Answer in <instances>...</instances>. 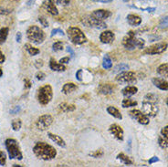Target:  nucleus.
Segmentation results:
<instances>
[{"mask_svg":"<svg viewBox=\"0 0 168 167\" xmlns=\"http://www.w3.org/2000/svg\"><path fill=\"white\" fill-rule=\"evenodd\" d=\"M90 155L92 156V157H95V158H101V157L103 155V152H102L101 150H97L95 152L90 154Z\"/></svg>","mask_w":168,"mask_h":167,"instance_id":"nucleus-40","label":"nucleus"},{"mask_svg":"<svg viewBox=\"0 0 168 167\" xmlns=\"http://www.w3.org/2000/svg\"><path fill=\"white\" fill-rule=\"evenodd\" d=\"M76 90H77V85L76 84H74L73 82H68V83H65L63 85L61 91L64 94L68 95L70 93H72L73 91H75Z\"/></svg>","mask_w":168,"mask_h":167,"instance_id":"nucleus-23","label":"nucleus"},{"mask_svg":"<svg viewBox=\"0 0 168 167\" xmlns=\"http://www.w3.org/2000/svg\"><path fill=\"white\" fill-rule=\"evenodd\" d=\"M117 159L120 160L121 163H122L123 165H127V166H130V165H133L132 160H131L127 155H124L123 153H121V154L117 155Z\"/></svg>","mask_w":168,"mask_h":167,"instance_id":"nucleus-25","label":"nucleus"},{"mask_svg":"<svg viewBox=\"0 0 168 167\" xmlns=\"http://www.w3.org/2000/svg\"><path fill=\"white\" fill-rule=\"evenodd\" d=\"M66 50H67V51H68V52H69V53L71 54L72 58H74V57H75V53H74L73 49H72V48H71L70 46H68V47H67V48H66Z\"/></svg>","mask_w":168,"mask_h":167,"instance_id":"nucleus-52","label":"nucleus"},{"mask_svg":"<svg viewBox=\"0 0 168 167\" xmlns=\"http://www.w3.org/2000/svg\"><path fill=\"white\" fill-rule=\"evenodd\" d=\"M115 80L116 81L121 82V83H134L136 82V75L133 71H125L120 72L116 76Z\"/></svg>","mask_w":168,"mask_h":167,"instance_id":"nucleus-9","label":"nucleus"},{"mask_svg":"<svg viewBox=\"0 0 168 167\" xmlns=\"http://www.w3.org/2000/svg\"><path fill=\"white\" fill-rule=\"evenodd\" d=\"M157 162H159V158H158L157 156H153V157H152L149 161H148L149 165H153V164L157 163Z\"/></svg>","mask_w":168,"mask_h":167,"instance_id":"nucleus-47","label":"nucleus"},{"mask_svg":"<svg viewBox=\"0 0 168 167\" xmlns=\"http://www.w3.org/2000/svg\"><path fill=\"white\" fill-rule=\"evenodd\" d=\"M91 16L97 19L104 20L106 18H109L111 16V12L109 11V10H104V9H97V10H94L91 13Z\"/></svg>","mask_w":168,"mask_h":167,"instance_id":"nucleus-16","label":"nucleus"},{"mask_svg":"<svg viewBox=\"0 0 168 167\" xmlns=\"http://www.w3.org/2000/svg\"><path fill=\"white\" fill-rule=\"evenodd\" d=\"M42 7L47 12L49 13L52 16H58L59 15V10H58L57 7L55 6L54 2L52 0H45L42 4Z\"/></svg>","mask_w":168,"mask_h":167,"instance_id":"nucleus-14","label":"nucleus"},{"mask_svg":"<svg viewBox=\"0 0 168 167\" xmlns=\"http://www.w3.org/2000/svg\"><path fill=\"white\" fill-rule=\"evenodd\" d=\"M52 97H53V91L51 86L48 84L42 86L37 91V101L43 106L48 105L51 101Z\"/></svg>","mask_w":168,"mask_h":167,"instance_id":"nucleus-6","label":"nucleus"},{"mask_svg":"<svg viewBox=\"0 0 168 167\" xmlns=\"http://www.w3.org/2000/svg\"><path fill=\"white\" fill-rule=\"evenodd\" d=\"M130 69L129 65L126 64V63H120L118 65H116L114 68H113V73H120V72L125 71H128Z\"/></svg>","mask_w":168,"mask_h":167,"instance_id":"nucleus-30","label":"nucleus"},{"mask_svg":"<svg viewBox=\"0 0 168 167\" xmlns=\"http://www.w3.org/2000/svg\"><path fill=\"white\" fill-rule=\"evenodd\" d=\"M121 1H123V2H125V3H127V2H129L130 0H121Z\"/></svg>","mask_w":168,"mask_h":167,"instance_id":"nucleus-57","label":"nucleus"},{"mask_svg":"<svg viewBox=\"0 0 168 167\" xmlns=\"http://www.w3.org/2000/svg\"><path fill=\"white\" fill-rule=\"evenodd\" d=\"M168 48V44L166 42H161L157 43L153 46H150L146 48L143 51L144 55H157V54H162L164 53Z\"/></svg>","mask_w":168,"mask_h":167,"instance_id":"nucleus-7","label":"nucleus"},{"mask_svg":"<svg viewBox=\"0 0 168 167\" xmlns=\"http://www.w3.org/2000/svg\"><path fill=\"white\" fill-rule=\"evenodd\" d=\"M21 39H22V34H21V32H17V35H16V40H17V42H21Z\"/></svg>","mask_w":168,"mask_h":167,"instance_id":"nucleus-51","label":"nucleus"},{"mask_svg":"<svg viewBox=\"0 0 168 167\" xmlns=\"http://www.w3.org/2000/svg\"><path fill=\"white\" fill-rule=\"evenodd\" d=\"M152 82L159 90L168 91V82L166 80H164L162 78H154V79H152Z\"/></svg>","mask_w":168,"mask_h":167,"instance_id":"nucleus-17","label":"nucleus"},{"mask_svg":"<svg viewBox=\"0 0 168 167\" xmlns=\"http://www.w3.org/2000/svg\"><path fill=\"white\" fill-rule=\"evenodd\" d=\"M137 91H138V88L133 86V85H131V86H127L124 89H122L121 93H122V95L124 96L125 98H129L131 96L136 94Z\"/></svg>","mask_w":168,"mask_h":167,"instance_id":"nucleus-21","label":"nucleus"},{"mask_svg":"<svg viewBox=\"0 0 168 167\" xmlns=\"http://www.w3.org/2000/svg\"><path fill=\"white\" fill-rule=\"evenodd\" d=\"M11 126H12V129L15 131H18L21 129V126H22V121L21 120L19 119H15L13 120L12 122H11Z\"/></svg>","mask_w":168,"mask_h":167,"instance_id":"nucleus-32","label":"nucleus"},{"mask_svg":"<svg viewBox=\"0 0 168 167\" xmlns=\"http://www.w3.org/2000/svg\"><path fill=\"white\" fill-rule=\"evenodd\" d=\"M168 27V16L167 17H164L163 18H161L160 22H159V28L161 29H165Z\"/></svg>","mask_w":168,"mask_h":167,"instance_id":"nucleus-35","label":"nucleus"},{"mask_svg":"<svg viewBox=\"0 0 168 167\" xmlns=\"http://www.w3.org/2000/svg\"><path fill=\"white\" fill-rule=\"evenodd\" d=\"M82 70H79L78 71L76 72V79L79 81H82Z\"/></svg>","mask_w":168,"mask_h":167,"instance_id":"nucleus-46","label":"nucleus"},{"mask_svg":"<svg viewBox=\"0 0 168 167\" xmlns=\"http://www.w3.org/2000/svg\"><path fill=\"white\" fill-rule=\"evenodd\" d=\"M102 67L103 69L105 70H108L111 69L112 67V63H111V60L110 59L108 55H105L104 58H103V61H102Z\"/></svg>","mask_w":168,"mask_h":167,"instance_id":"nucleus-33","label":"nucleus"},{"mask_svg":"<svg viewBox=\"0 0 168 167\" xmlns=\"http://www.w3.org/2000/svg\"><path fill=\"white\" fill-rule=\"evenodd\" d=\"M27 37L30 42L36 45H39L44 42L46 35L40 27L34 25V26H30L27 29Z\"/></svg>","mask_w":168,"mask_h":167,"instance_id":"nucleus-4","label":"nucleus"},{"mask_svg":"<svg viewBox=\"0 0 168 167\" xmlns=\"http://www.w3.org/2000/svg\"><path fill=\"white\" fill-rule=\"evenodd\" d=\"M142 108H143V111L148 117H156L159 111V108L157 106L156 102L145 101V100L142 103Z\"/></svg>","mask_w":168,"mask_h":167,"instance_id":"nucleus-8","label":"nucleus"},{"mask_svg":"<svg viewBox=\"0 0 168 167\" xmlns=\"http://www.w3.org/2000/svg\"><path fill=\"white\" fill-rule=\"evenodd\" d=\"M59 108L61 111L63 112H71V111H75V105L73 104H69V103H66V102H62L59 105Z\"/></svg>","mask_w":168,"mask_h":167,"instance_id":"nucleus-27","label":"nucleus"},{"mask_svg":"<svg viewBox=\"0 0 168 167\" xmlns=\"http://www.w3.org/2000/svg\"><path fill=\"white\" fill-rule=\"evenodd\" d=\"M92 1H95V2H101V3H111V2H112L113 0H92Z\"/></svg>","mask_w":168,"mask_h":167,"instance_id":"nucleus-54","label":"nucleus"},{"mask_svg":"<svg viewBox=\"0 0 168 167\" xmlns=\"http://www.w3.org/2000/svg\"><path fill=\"white\" fill-rule=\"evenodd\" d=\"M5 146L7 149V152L8 154L9 159H17V160H22L23 159V155L20 150L19 144L17 140L8 138L5 141Z\"/></svg>","mask_w":168,"mask_h":167,"instance_id":"nucleus-3","label":"nucleus"},{"mask_svg":"<svg viewBox=\"0 0 168 167\" xmlns=\"http://www.w3.org/2000/svg\"><path fill=\"white\" fill-rule=\"evenodd\" d=\"M144 100L145 101H153V102H156V103L158 101V98L155 94H153V93L146 94V95L144 96Z\"/></svg>","mask_w":168,"mask_h":167,"instance_id":"nucleus-37","label":"nucleus"},{"mask_svg":"<svg viewBox=\"0 0 168 167\" xmlns=\"http://www.w3.org/2000/svg\"><path fill=\"white\" fill-rule=\"evenodd\" d=\"M38 21H39V23L42 25L44 27H48V20L44 17H42V16H39L38 17Z\"/></svg>","mask_w":168,"mask_h":167,"instance_id":"nucleus-39","label":"nucleus"},{"mask_svg":"<svg viewBox=\"0 0 168 167\" xmlns=\"http://www.w3.org/2000/svg\"><path fill=\"white\" fill-rule=\"evenodd\" d=\"M49 68H50V70L53 71L62 72L66 71V67H65L63 64L58 63L56 60H54V59H52V58L49 60Z\"/></svg>","mask_w":168,"mask_h":167,"instance_id":"nucleus-18","label":"nucleus"},{"mask_svg":"<svg viewBox=\"0 0 168 167\" xmlns=\"http://www.w3.org/2000/svg\"><path fill=\"white\" fill-rule=\"evenodd\" d=\"M157 73L165 78H168V64L167 63H164L161 64L158 68H157Z\"/></svg>","mask_w":168,"mask_h":167,"instance_id":"nucleus-26","label":"nucleus"},{"mask_svg":"<svg viewBox=\"0 0 168 167\" xmlns=\"http://www.w3.org/2000/svg\"><path fill=\"white\" fill-rule=\"evenodd\" d=\"M25 48L27 49V51L29 53V55H31V56H36L37 54H39V52H40V50L38 49V48H34L31 44H29V43H27V44H25Z\"/></svg>","mask_w":168,"mask_h":167,"instance_id":"nucleus-31","label":"nucleus"},{"mask_svg":"<svg viewBox=\"0 0 168 167\" xmlns=\"http://www.w3.org/2000/svg\"><path fill=\"white\" fill-rule=\"evenodd\" d=\"M6 163H7V155L3 151H0V165L5 166Z\"/></svg>","mask_w":168,"mask_h":167,"instance_id":"nucleus-38","label":"nucleus"},{"mask_svg":"<svg viewBox=\"0 0 168 167\" xmlns=\"http://www.w3.org/2000/svg\"><path fill=\"white\" fill-rule=\"evenodd\" d=\"M107 112H108L110 115L113 116V117L116 118V119H122V115H121V113L119 111V110H118L117 108L113 107V106H109V107L107 108Z\"/></svg>","mask_w":168,"mask_h":167,"instance_id":"nucleus-24","label":"nucleus"},{"mask_svg":"<svg viewBox=\"0 0 168 167\" xmlns=\"http://www.w3.org/2000/svg\"><path fill=\"white\" fill-rule=\"evenodd\" d=\"M53 123V117L49 114H44L38 117L37 120L36 126L37 128L40 131H46L48 127Z\"/></svg>","mask_w":168,"mask_h":167,"instance_id":"nucleus-10","label":"nucleus"},{"mask_svg":"<svg viewBox=\"0 0 168 167\" xmlns=\"http://www.w3.org/2000/svg\"><path fill=\"white\" fill-rule=\"evenodd\" d=\"M48 136L51 141H53L54 143H56V144H58L59 146L63 147V148L66 147V143H65V141H64L60 136L57 135V134H53V133H51V132H48Z\"/></svg>","mask_w":168,"mask_h":167,"instance_id":"nucleus-22","label":"nucleus"},{"mask_svg":"<svg viewBox=\"0 0 168 167\" xmlns=\"http://www.w3.org/2000/svg\"><path fill=\"white\" fill-rule=\"evenodd\" d=\"M138 102L136 101H133L130 98H126L122 101L121 102V106L122 108H130V107H134V106H137Z\"/></svg>","mask_w":168,"mask_h":167,"instance_id":"nucleus-29","label":"nucleus"},{"mask_svg":"<svg viewBox=\"0 0 168 167\" xmlns=\"http://www.w3.org/2000/svg\"><path fill=\"white\" fill-rule=\"evenodd\" d=\"M52 49H53V51H55V52H58V51L62 50V49H63V43H62L61 41L55 42V43L52 45Z\"/></svg>","mask_w":168,"mask_h":167,"instance_id":"nucleus-36","label":"nucleus"},{"mask_svg":"<svg viewBox=\"0 0 168 167\" xmlns=\"http://www.w3.org/2000/svg\"><path fill=\"white\" fill-rule=\"evenodd\" d=\"M20 110H21L20 106H16L15 108L11 109V110L9 111V112H10V114H17V113H18V112L20 111Z\"/></svg>","mask_w":168,"mask_h":167,"instance_id":"nucleus-44","label":"nucleus"},{"mask_svg":"<svg viewBox=\"0 0 168 167\" xmlns=\"http://www.w3.org/2000/svg\"><path fill=\"white\" fill-rule=\"evenodd\" d=\"M35 66H36L37 69H39L40 67L43 66V61L41 60H37L35 61Z\"/></svg>","mask_w":168,"mask_h":167,"instance_id":"nucleus-50","label":"nucleus"},{"mask_svg":"<svg viewBox=\"0 0 168 167\" xmlns=\"http://www.w3.org/2000/svg\"><path fill=\"white\" fill-rule=\"evenodd\" d=\"M161 135L165 138L168 139V125L165 126L162 130H161Z\"/></svg>","mask_w":168,"mask_h":167,"instance_id":"nucleus-43","label":"nucleus"},{"mask_svg":"<svg viewBox=\"0 0 168 167\" xmlns=\"http://www.w3.org/2000/svg\"><path fill=\"white\" fill-rule=\"evenodd\" d=\"M9 33V28L8 27H2L0 28V45L4 44L7 38Z\"/></svg>","mask_w":168,"mask_h":167,"instance_id":"nucleus-28","label":"nucleus"},{"mask_svg":"<svg viewBox=\"0 0 168 167\" xmlns=\"http://www.w3.org/2000/svg\"><path fill=\"white\" fill-rule=\"evenodd\" d=\"M115 39V36L113 34V32L110 31V30H106L101 33L100 35V40L101 42L104 43V44H110L111 42H113Z\"/></svg>","mask_w":168,"mask_h":167,"instance_id":"nucleus-15","label":"nucleus"},{"mask_svg":"<svg viewBox=\"0 0 168 167\" xmlns=\"http://www.w3.org/2000/svg\"><path fill=\"white\" fill-rule=\"evenodd\" d=\"M123 47L128 50H133L135 48H143L145 45V41L143 38H137L134 31H129L127 36L122 39Z\"/></svg>","mask_w":168,"mask_h":167,"instance_id":"nucleus-2","label":"nucleus"},{"mask_svg":"<svg viewBox=\"0 0 168 167\" xmlns=\"http://www.w3.org/2000/svg\"><path fill=\"white\" fill-rule=\"evenodd\" d=\"M166 105H167V106H168V98H167V99H166Z\"/></svg>","mask_w":168,"mask_h":167,"instance_id":"nucleus-58","label":"nucleus"},{"mask_svg":"<svg viewBox=\"0 0 168 167\" xmlns=\"http://www.w3.org/2000/svg\"><path fill=\"white\" fill-rule=\"evenodd\" d=\"M33 153L37 158L44 161H50L57 156L56 149L44 142L37 143L33 147Z\"/></svg>","mask_w":168,"mask_h":167,"instance_id":"nucleus-1","label":"nucleus"},{"mask_svg":"<svg viewBox=\"0 0 168 167\" xmlns=\"http://www.w3.org/2000/svg\"><path fill=\"white\" fill-rule=\"evenodd\" d=\"M126 18H127V21H128L129 25L132 26V27H137L142 23L141 17L138 16V15H135V14H129Z\"/></svg>","mask_w":168,"mask_h":167,"instance_id":"nucleus-19","label":"nucleus"},{"mask_svg":"<svg viewBox=\"0 0 168 167\" xmlns=\"http://www.w3.org/2000/svg\"><path fill=\"white\" fill-rule=\"evenodd\" d=\"M158 144L161 148L163 149H167L168 148V139L163 137V136H160L158 138Z\"/></svg>","mask_w":168,"mask_h":167,"instance_id":"nucleus-34","label":"nucleus"},{"mask_svg":"<svg viewBox=\"0 0 168 167\" xmlns=\"http://www.w3.org/2000/svg\"><path fill=\"white\" fill-rule=\"evenodd\" d=\"M129 113L133 119L136 120L142 125H147L150 122L148 116L144 113V111H141L139 110H132Z\"/></svg>","mask_w":168,"mask_h":167,"instance_id":"nucleus-12","label":"nucleus"},{"mask_svg":"<svg viewBox=\"0 0 168 167\" xmlns=\"http://www.w3.org/2000/svg\"><path fill=\"white\" fill-rule=\"evenodd\" d=\"M57 34H60V36H63V35H64V33H63L62 29H60V28H55V29H53V30L51 31L50 36L53 37V36H55V35H57Z\"/></svg>","mask_w":168,"mask_h":167,"instance_id":"nucleus-42","label":"nucleus"},{"mask_svg":"<svg viewBox=\"0 0 168 167\" xmlns=\"http://www.w3.org/2000/svg\"><path fill=\"white\" fill-rule=\"evenodd\" d=\"M109 131L118 141H121V142L123 141V139H124V131H123L122 128L121 127L120 125L115 124V123L111 124L110 126V128H109Z\"/></svg>","mask_w":168,"mask_h":167,"instance_id":"nucleus-13","label":"nucleus"},{"mask_svg":"<svg viewBox=\"0 0 168 167\" xmlns=\"http://www.w3.org/2000/svg\"><path fill=\"white\" fill-rule=\"evenodd\" d=\"M70 60H71V58H70V57H64V58L60 59V62L61 64H67V63L70 62Z\"/></svg>","mask_w":168,"mask_h":167,"instance_id":"nucleus-48","label":"nucleus"},{"mask_svg":"<svg viewBox=\"0 0 168 167\" xmlns=\"http://www.w3.org/2000/svg\"><path fill=\"white\" fill-rule=\"evenodd\" d=\"M2 75H3V71H2V69L0 68V77H2Z\"/></svg>","mask_w":168,"mask_h":167,"instance_id":"nucleus-56","label":"nucleus"},{"mask_svg":"<svg viewBox=\"0 0 168 167\" xmlns=\"http://www.w3.org/2000/svg\"><path fill=\"white\" fill-rule=\"evenodd\" d=\"M113 90H114V87L112 84H101L100 87H99V93L101 94H103V95H109V94H111L113 92Z\"/></svg>","mask_w":168,"mask_h":167,"instance_id":"nucleus-20","label":"nucleus"},{"mask_svg":"<svg viewBox=\"0 0 168 167\" xmlns=\"http://www.w3.org/2000/svg\"><path fill=\"white\" fill-rule=\"evenodd\" d=\"M71 0H57V4L60 6H68Z\"/></svg>","mask_w":168,"mask_h":167,"instance_id":"nucleus-45","label":"nucleus"},{"mask_svg":"<svg viewBox=\"0 0 168 167\" xmlns=\"http://www.w3.org/2000/svg\"><path fill=\"white\" fill-rule=\"evenodd\" d=\"M67 35L74 45H82L88 40L83 32L76 27H69L67 29Z\"/></svg>","mask_w":168,"mask_h":167,"instance_id":"nucleus-5","label":"nucleus"},{"mask_svg":"<svg viewBox=\"0 0 168 167\" xmlns=\"http://www.w3.org/2000/svg\"><path fill=\"white\" fill-rule=\"evenodd\" d=\"M83 23L88 27H94L97 29H104V28L107 27L106 23H104L102 20H100V19H97L95 17H93L91 15L84 18Z\"/></svg>","mask_w":168,"mask_h":167,"instance_id":"nucleus-11","label":"nucleus"},{"mask_svg":"<svg viewBox=\"0 0 168 167\" xmlns=\"http://www.w3.org/2000/svg\"><path fill=\"white\" fill-rule=\"evenodd\" d=\"M5 60H6V57H5V55L2 53V51L0 50V63H4Z\"/></svg>","mask_w":168,"mask_h":167,"instance_id":"nucleus-53","label":"nucleus"},{"mask_svg":"<svg viewBox=\"0 0 168 167\" xmlns=\"http://www.w3.org/2000/svg\"><path fill=\"white\" fill-rule=\"evenodd\" d=\"M32 3H33V0H27V5H28V6H30Z\"/></svg>","mask_w":168,"mask_h":167,"instance_id":"nucleus-55","label":"nucleus"},{"mask_svg":"<svg viewBox=\"0 0 168 167\" xmlns=\"http://www.w3.org/2000/svg\"><path fill=\"white\" fill-rule=\"evenodd\" d=\"M24 82H25V88H26V89H29V88H31V81H30L28 79H25Z\"/></svg>","mask_w":168,"mask_h":167,"instance_id":"nucleus-49","label":"nucleus"},{"mask_svg":"<svg viewBox=\"0 0 168 167\" xmlns=\"http://www.w3.org/2000/svg\"><path fill=\"white\" fill-rule=\"evenodd\" d=\"M36 78L37 81H44L45 79H46V74L44 73V72L42 71H38L36 74Z\"/></svg>","mask_w":168,"mask_h":167,"instance_id":"nucleus-41","label":"nucleus"}]
</instances>
